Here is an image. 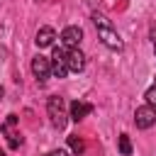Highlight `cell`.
Instances as JSON below:
<instances>
[{
    "mask_svg": "<svg viewBox=\"0 0 156 156\" xmlns=\"http://www.w3.org/2000/svg\"><path fill=\"white\" fill-rule=\"evenodd\" d=\"M2 95H5V90H2V85H0V100H2Z\"/></svg>",
    "mask_w": 156,
    "mask_h": 156,
    "instance_id": "obj_15",
    "label": "cell"
},
{
    "mask_svg": "<svg viewBox=\"0 0 156 156\" xmlns=\"http://www.w3.org/2000/svg\"><path fill=\"white\" fill-rule=\"evenodd\" d=\"M66 66H68V71H83L85 68V54L76 46V49H66Z\"/></svg>",
    "mask_w": 156,
    "mask_h": 156,
    "instance_id": "obj_8",
    "label": "cell"
},
{
    "mask_svg": "<svg viewBox=\"0 0 156 156\" xmlns=\"http://www.w3.org/2000/svg\"><path fill=\"white\" fill-rule=\"evenodd\" d=\"M117 146H119V154H122V156H132V141H129V134H119Z\"/></svg>",
    "mask_w": 156,
    "mask_h": 156,
    "instance_id": "obj_12",
    "label": "cell"
},
{
    "mask_svg": "<svg viewBox=\"0 0 156 156\" xmlns=\"http://www.w3.org/2000/svg\"><path fill=\"white\" fill-rule=\"evenodd\" d=\"M32 73H34V78H37L39 83H46V80L51 78V58L37 54V56L32 58Z\"/></svg>",
    "mask_w": 156,
    "mask_h": 156,
    "instance_id": "obj_4",
    "label": "cell"
},
{
    "mask_svg": "<svg viewBox=\"0 0 156 156\" xmlns=\"http://www.w3.org/2000/svg\"><path fill=\"white\" fill-rule=\"evenodd\" d=\"M93 24H95V29H98V39H100V41H102L107 49H112V51H122L124 41L119 39L117 29L112 27V22H110L105 15H100V12H93Z\"/></svg>",
    "mask_w": 156,
    "mask_h": 156,
    "instance_id": "obj_1",
    "label": "cell"
},
{
    "mask_svg": "<svg viewBox=\"0 0 156 156\" xmlns=\"http://www.w3.org/2000/svg\"><path fill=\"white\" fill-rule=\"evenodd\" d=\"M0 156H5V151H2V149H0Z\"/></svg>",
    "mask_w": 156,
    "mask_h": 156,
    "instance_id": "obj_17",
    "label": "cell"
},
{
    "mask_svg": "<svg viewBox=\"0 0 156 156\" xmlns=\"http://www.w3.org/2000/svg\"><path fill=\"white\" fill-rule=\"evenodd\" d=\"M144 100H146V105H154V107H156V85H151V88L144 93Z\"/></svg>",
    "mask_w": 156,
    "mask_h": 156,
    "instance_id": "obj_13",
    "label": "cell"
},
{
    "mask_svg": "<svg viewBox=\"0 0 156 156\" xmlns=\"http://www.w3.org/2000/svg\"><path fill=\"white\" fill-rule=\"evenodd\" d=\"M46 112H49V119L56 129H63L66 122H68V115H66V102L61 95H51L46 100Z\"/></svg>",
    "mask_w": 156,
    "mask_h": 156,
    "instance_id": "obj_2",
    "label": "cell"
},
{
    "mask_svg": "<svg viewBox=\"0 0 156 156\" xmlns=\"http://www.w3.org/2000/svg\"><path fill=\"white\" fill-rule=\"evenodd\" d=\"M134 124H136L139 129L154 127V124H156V107H154V105H141V107H136V112H134Z\"/></svg>",
    "mask_w": 156,
    "mask_h": 156,
    "instance_id": "obj_5",
    "label": "cell"
},
{
    "mask_svg": "<svg viewBox=\"0 0 156 156\" xmlns=\"http://www.w3.org/2000/svg\"><path fill=\"white\" fill-rule=\"evenodd\" d=\"M154 54H156V37H154Z\"/></svg>",
    "mask_w": 156,
    "mask_h": 156,
    "instance_id": "obj_16",
    "label": "cell"
},
{
    "mask_svg": "<svg viewBox=\"0 0 156 156\" xmlns=\"http://www.w3.org/2000/svg\"><path fill=\"white\" fill-rule=\"evenodd\" d=\"M46 156H68V154H66L63 149H54V151H49Z\"/></svg>",
    "mask_w": 156,
    "mask_h": 156,
    "instance_id": "obj_14",
    "label": "cell"
},
{
    "mask_svg": "<svg viewBox=\"0 0 156 156\" xmlns=\"http://www.w3.org/2000/svg\"><path fill=\"white\" fill-rule=\"evenodd\" d=\"M90 112H93V105H90V102L73 100V102H71V115H68V117H71L73 122H80V119H83V117H88Z\"/></svg>",
    "mask_w": 156,
    "mask_h": 156,
    "instance_id": "obj_9",
    "label": "cell"
},
{
    "mask_svg": "<svg viewBox=\"0 0 156 156\" xmlns=\"http://www.w3.org/2000/svg\"><path fill=\"white\" fill-rule=\"evenodd\" d=\"M15 127H17V115H7V119L0 124V132L7 136L10 149H20V146H22V136H20V132H17Z\"/></svg>",
    "mask_w": 156,
    "mask_h": 156,
    "instance_id": "obj_3",
    "label": "cell"
},
{
    "mask_svg": "<svg viewBox=\"0 0 156 156\" xmlns=\"http://www.w3.org/2000/svg\"><path fill=\"white\" fill-rule=\"evenodd\" d=\"M68 146H71V151H73L76 156H80V154L85 151V141H83L80 136H76V134H71V136H68Z\"/></svg>",
    "mask_w": 156,
    "mask_h": 156,
    "instance_id": "obj_11",
    "label": "cell"
},
{
    "mask_svg": "<svg viewBox=\"0 0 156 156\" xmlns=\"http://www.w3.org/2000/svg\"><path fill=\"white\" fill-rule=\"evenodd\" d=\"M37 46L39 49H46V46H54V41H56V32H54V27H41L39 32H37Z\"/></svg>",
    "mask_w": 156,
    "mask_h": 156,
    "instance_id": "obj_10",
    "label": "cell"
},
{
    "mask_svg": "<svg viewBox=\"0 0 156 156\" xmlns=\"http://www.w3.org/2000/svg\"><path fill=\"white\" fill-rule=\"evenodd\" d=\"M80 41H83V29L80 27L71 24V27H66L61 32V44L66 49H76V46H80Z\"/></svg>",
    "mask_w": 156,
    "mask_h": 156,
    "instance_id": "obj_7",
    "label": "cell"
},
{
    "mask_svg": "<svg viewBox=\"0 0 156 156\" xmlns=\"http://www.w3.org/2000/svg\"><path fill=\"white\" fill-rule=\"evenodd\" d=\"M51 76L56 78H66L68 76V66H66V46H54V56H51Z\"/></svg>",
    "mask_w": 156,
    "mask_h": 156,
    "instance_id": "obj_6",
    "label": "cell"
}]
</instances>
